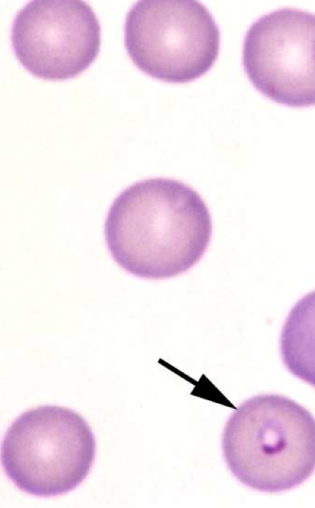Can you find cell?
Returning a JSON list of instances; mask_svg holds the SVG:
<instances>
[{
  "instance_id": "cell-5",
  "label": "cell",
  "mask_w": 315,
  "mask_h": 508,
  "mask_svg": "<svg viewBox=\"0 0 315 508\" xmlns=\"http://www.w3.org/2000/svg\"><path fill=\"white\" fill-rule=\"evenodd\" d=\"M11 39L16 58L29 73L46 80H65L94 61L101 26L84 1L34 0L15 16Z\"/></svg>"
},
{
  "instance_id": "cell-4",
  "label": "cell",
  "mask_w": 315,
  "mask_h": 508,
  "mask_svg": "<svg viewBox=\"0 0 315 508\" xmlns=\"http://www.w3.org/2000/svg\"><path fill=\"white\" fill-rule=\"evenodd\" d=\"M124 44L133 63L147 75L184 83L213 66L220 32L200 1L142 0L126 14Z\"/></svg>"
},
{
  "instance_id": "cell-6",
  "label": "cell",
  "mask_w": 315,
  "mask_h": 508,
  "mask_svg": "<svg viewBox=\"0 0 315 508\" xmlns=\"http://www.w3.org/2000/svg\"><path fill=\"white\" fill-rule=\"evenodd\" d=\"M243 64L255 88L272 101L315 105V15L286 8L259 18L246 34Z\"/></svg>"
},
{
  "instance_id": "cell-7",
  "label": "cell",
  "mask_w": 315,
  "mask_h": 508,
  "mask_svg": "<svg viewBox=\"0 0 315 508\" xmlns=\"http://www.w3.org/2000/svg\"><path fill=\"white\" fill-rule=\"evenodd\" d=\"M280 351L288 370L315 387V290L289 312L281 333Z\"/></svg>"
},
{
  "instance_id": "cell-1",
  "label": "cell",
  "mask_w": 315,
  "mask_h": 508,
  "mask_svg": "<svg viewBox=\"0 0 315 508\" xmlns=\"http://www.w3.org/2000/svg\"><path fill=\"white\" fill-rule=\"evenodd\" d=\"M212 233L209 210L188 185L170 178L138 181L111 204L104 223L109 251L128 273L165 279L192 268Z\"/></svg>"
},
{
  "instance_id": "cell-2",
  "label": "cell",
  "mask_w": 315,
  "mask_h": 508,
  "mask_svg": "<svg viewBox=\"0 0 315 508\" xmlns=\"http://www.w3.org/2000/svg\"><path fill=\"white\" fill-rule=\"evenodd\" d=\"M222 450L229 469L246 486L266 492L291 489L315 469V418L287 397H252L229 418Z\"/></svg>"
},
{
  "instance_id": "cell-3",
  "label": "cell",
  "mask_w": 315,
  "mask_h": 508,
  "mask_svg": "<svg viewBox=\"0 0 315 508\" xmlns=\"http://www.w3.org/2000/svg\"><path fill=\"white\" fill-rule=\"evenodd\" d=\"M96 441L76 412L43 405L21 414L1 445V463L9 479L36 497L64 494L78 487L93 465Z\"/></svg>"
}]
</instances>
